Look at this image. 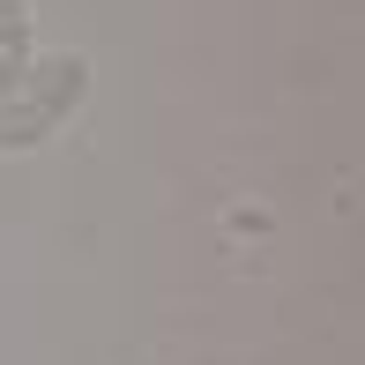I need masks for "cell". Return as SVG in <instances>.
Returning <instances> with one entry per match:
<instances>
[{"mask_svg": "<svg viewBox=\"0 0 365 365\" xmlns=\"http://www.w3.org/2000/svg\"><path fill=\"white\" fill-rule=\"evenodd\" d=\"M90 97V60L82 53H38L30 75L0 97V157H30L60 135Z\"/></svg>", "mask_w": 365, "mask_h": 365, "instance_id": "1", "label": "cell"}, {"mask_svg": "<svg viewBox=\"0 0 365 365\" xmlns=\"http://www.w3.org/2000/svg\"><path fill=\"white\" fill-rule=\"evenodd\" d=\"M30 60H38V15L30 0H0V97L30 75Z\"/></svg>", "mask_w": 365, "mask_h": 365, "instance_id": "2", "label": "cell"}]
</instances>
